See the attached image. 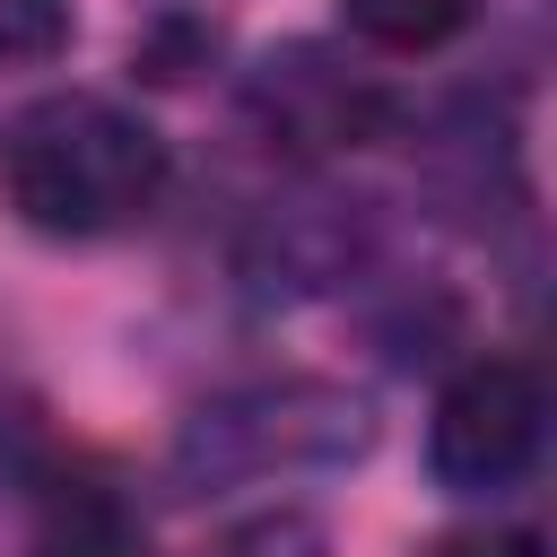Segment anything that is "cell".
Segmentation results:
<instances>
[{
	"mask_svg": "<svg viewBox=\"0 0 557 557\" xmlns=\"http://www.w3.org/2000/svg\"><path fill=\"white\" fill-rule=\"evenodd\" d=\"M174 148L148 113L61 87L0 131V200L44 244H113L165 209Z\"/></svg>",
	"mask_w": 557,
	"mask_h": 557,
	"instance_id": "6da1fadb",
	"label": "cell"
},
{
	"mask_svg": "<svg viewBox=\"0 0 557 557\" xmlns=\"http://www.w3.org/2000/svg\"><path fill=\"white\" fill-rule=\"evenodd\" d=\"M374 418L357 392L339 383H252V392H226L209 400L183 444H174V470L183 479H270V470H322V461H348L366 453Z\"/></svg>",
	"mask_w": 557,
	"mask_h": 557,
	"instance_id": "7a4b0ae2",
	"label": "cell"
},
{
	"mask_svg": "<svg viewBox=\"0 0 557 557\" xmlns=\"http://www.w3.org/2000/svg\"><path fill=\"white\" fill-rule=\"evenodd\" d=\"M548 435V392L522 357H470L426 418V470L453 496H505L513 479H531Z\"/></svg>",
	"mask_w": 557,
	"mask_h": 557,
	"instance_id": "3957f363",
	"label": "cell"
},
{
	"mask_svg": "<svg viewBox=\"0 0 557 557\" xmlns=\"http://www.w3.org/2000/svg\"><path fill=\"white\" fill-rule=\"evenodd\" d=\"M244 104H252V131H261L270 148H296V157L357 148V139H374V122H383V87H374L366 70H348L339 52H322V44L270 52V61L252 70Z\"/></svg>",
	"mask_w": 557,
	"mask_h": 557,
	"instance_id": "277c9868",
	"label": "cell"
},
{
	"mask_svg": "<svg viewBox=\"0 0 557 557\" xmlns=\"http://www.w3.org/2000/svg\"><path fill=\"white\" fill-rule=\"evenodd\" d=\"M26 557H139V522H131V505H122L113 487L61 479V487L35 505Z\"/></svg>",
	"mask_w": 557,
	"mask_h": 557,
	"instance_id": "5b68a950",
	"label": "cell"
},
{
	"mask_svg": "<svg viewBox=\"0 0 557 557\" xmlns=\"http://www.w3.org/2000/svg\"><path fill=\"white\" fill-rule=\"evenodd\" d=\"M479 17V0H339V26L366 44V52H444L461 26Z\"/></svg>",
	"mask_w": 557,
	"mask_h": 557,
	"instance_id": "8992f818",
	"label": "cell"
},
{
	"mask_svg": "<svg viewBox=\"0 0 557 557\" xmlns=\"http://www.w3.org/2000/svg\"><path fill=\"white\" fill-rule=\"evenodd\" d=\"M70 35H78L70 0H0V78H9V70H44V61H61Z\"/></svg>",
	"mask_w": 557,
	"mask_h": 557,
	"instance_id": "52a82bcc",
	"label": "cell"
},
{
	"mask_svg": "<svg viewBox=\"0 0 557 557\" xmlns=\"http://www.w3.org/2000/svg\"><path fill=\"white\" fill-rule=\"evenodd\" d=\"M426 557H540L531 531H461V540H435Z\"/></svg>",
	"mask_w": 557,
	"mask_h": 557,
	"instance_id": "ba28073f",
	"label": "cell"
}]
</instances>
